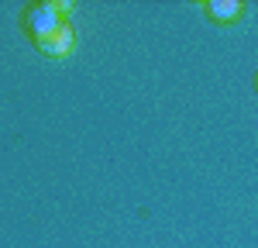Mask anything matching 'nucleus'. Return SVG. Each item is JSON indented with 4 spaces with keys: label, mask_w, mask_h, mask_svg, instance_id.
I'll list each match as a JSON object with an SVG mask.
<instances>
[{
    "label": "nucleus",
    "mask_w": 258,
    "mask_h": 248,
    "mask_svg": "<svg viewBox=\"0 0 258 248\" xmlns=\"http://www.w3.org/2000/svg\"><path fill=\"white\" fill-rule=\"evenodd\" d=\"M69 11H73V4H59V0L31 7V11H28V31H31L35 45H38L41 38H48V35H52V31L59 28L62 21L69 18Z\"/></svg>",
    "instance_id": "obj_1"
},
{
    "label": "nucleus",
    "mask_w": 258,
    "mask_h": 248,
    "mask_svg": "<svg viewBox=\"0 0 258 248\" xmlns=\"http://www.w3.org/2000/svg\"><path fill=\"white\" fill-rule=\"evenodd\" d=\"M73 48H76V31H73L69 21H62L48 38L38 41V52L48 55V59H66V55H73Z\"/></svg>",
    "instance_id": "obj_2"
},
{
    "label": "nucleus",
    "mask_w": 258,
    "mask_h": 248,
    "mask_svg": "<svg viewBox=\"0 0 258 248\" xmlns=\"http://www.w3.org/2000/svg\"><path fill=\"white\" fill-rule=\"evenodd\" d=\"M203 11L214 21H220V24H234V21H241L248 14V7H244L241 0H207Z\"/></svg>",
    "instance_id": "obj_3"
},
{
    "label": "nucleus",
    "mask_w": 258,
    "mask_h": 248,
    "mask_svg": "<svg viewBox=\"0 0 258 248\" xmlns=\"http://www.w3.org/2000/svg\"><path fill=\"white\" fill-rule=\"evenodd\" d=\"M255 86H258V80H255Z\"/></svg>",
    "instance_id": "obj_4"
}]
</instances>
